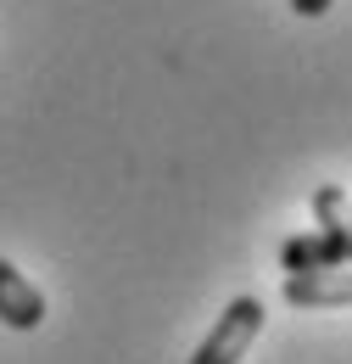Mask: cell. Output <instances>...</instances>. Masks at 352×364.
<instances>
[{"label": "cell", "instance_id": "7a4b0ae2", "mask_svg": "<svg viewBox=\"0 0 352 364\" xmlns=\"http://www.w3.org/2000/svg\"><path fill=\"white\" fill-rule=\"evenodd\" d=\"M352 297V274L341 269H291L285 274V303L291 309H341Z\"/></svg>", "mask_w": 352, "mask_h": 364}, {"label": "cell", "instance_id": "6da1fadb", "mask_svg": "<svg viewBox=\"0 0 352 364\" xmlns=\"http://www.w3.org/2000/svg\"><path fill=\"white\" fill-rule=\"evenodd\" d=\"M258 331H263V297H235L213 319V331L202 336V348L190 353V364H241L246 348L258 342Z\"/></svg>", "mask_w": 352, "mask_h": 364}, {"label": "cell", "instance_id": "277c9868", "mask_svg": "<svg viewBox=\"0 0 352 364\" xmlns=\"http://www.w3.org/2000/svg\"><path fill=\"white\" fill-rule=\"evenodd\" d=\"M347 252H352L347 241H330V235H291L280 258H285V274H291V269H341Z\"/></svg>", "mask_w": 352, "mask_h": 364}, {"label": "cell", "instance_id": "8992f818", "mask_svg": "<svg viewBox=\"0 0 352 364\" xmlns=\"http://www.w3.org/2000/svg\"><path fill=\"white\" fill-rule=\"evenodd\" d=\"M291 11H297V17H324L330 0H291Z\"/></svg>", "mask_w": 352, "mask_h": 364}, {"label": "cell", "instance_id": "3957f363", "mask_svg": "<svg viewBox=\"0 0 352 364\" xmlns=\"http://www.w3.org/2000/svg\"><path fill=\"white\" fill-rule=\"evenodd\" d=\"M0 325H11V331H40L45 325V297L34 291V280L23 269H11L6 258H0Z\"/></svg>", "mask_w": 352, "mask_h": 364}, {"label": "cell", "instance_id": "5b68a950", "mask_svg": "<svg viewBox=\"0 0 352 364\" xmlns=\"http://www.w3.org/2000/svg\"><path fill=\"white\" fill-rule=\"evenodd\" d=\"M313 213H319V235H330V241H347V247H352V230H347V196H341V185H324V191L313 196Z\"/></svg>", "mask_w": 352, "mask_h": 364}]
</instances>
